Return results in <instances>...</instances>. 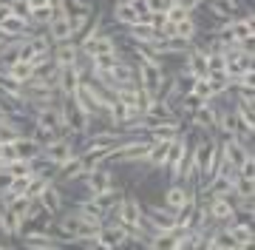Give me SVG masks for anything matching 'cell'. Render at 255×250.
Listing matches in <instances>:
<instances>
[{"mask_svg":"<svg viewBox=\"0 0 255 250\" xmlns=\"http://www.w3.org/2000/svg\"><path fill=\"white\" fill-rule=\"evenodd\" d=\"M136 83L142 91H147L150 97H162L164 91V71L159 60H139L136 65Z\"/></svg>","mask_w":255,"mask_h":250,"instance_id":"1","label":"cell"},{"mask_svg":"<svg viewBox=\"0 0 255 250\" xmlns=\"http://www.w3.org/2000/svg\"><path fill=\"white\" fill-rule=\"evenodd\" d=\"M60 108H63V122H65V134L68 137H85L91 131V117L82 111L71 97L60 102Z\"/></svg>","mask_w":255,"mask_h":250,"instance_id":"2","label":"cell"},{"mask_svg":"<svg viewBox=\"0 0 255 250\" xmlns=\"http://www.w3.org/2000/svg\"><path fill=\"white\" fill-rule=\"evenodd\" d=\"M34 128H40L46 137H60V134H65L63 108L60 105H40V108H34Z\"/></svg>","mask_w":255,"mask_h":250,"instance_id":"3","label":"cell"},{"mask_svg":"<svg viewBox=\"0 0 255 250\" xmlns=\"http://www.w3.org/2000/svg\"><path fill=\"white\" fill-rule=\"evenodd\" d=\"M219 154H221V159H224L230 168H236L238 171L247 159L253 157V148H250L247 142H241L238 137H224L219 142Z\"/></svg>","mask_w":255,"mask_h":250,"instance_id":"4","label":"cell"},{"mask_svg":"<svg viewBox=\"0 0 255 250\" xmlns=\"http://www.w3.org/2000/svg\"><path fill=\"white\" fill-rule=\"evenodd\" d=\"M20 242H23L26 250H63L65 248L63 242L48 231H23L20 233Z\"/></svg>","mask_w":255,"mask_h":250,"instance_id":"5","label":"cell"},{"mask_svg":"<svg viewBox=\"0 0 255 250\" xmlns=\"http://www.w3.org/2000/svg\"><path fill=\"white\" fill-rule=\"evenodd\" d=\"M46 28H48V40H51V43H65V40H74V26H71V14H68V9L54 11Z\"/></svg>","mask_w":255,"mask_h":250,"instance_id":"6","label":"cell"},{"mask_svg":"<svg viewBox=\"0 0 255 250\" xmlns=\"http://www.w3.org/2000/svg\"><path fill=\"white\" fill-rule=\"evenodd\" d=\"M82 185H85V191H88V196H97L102 194V191H108L111 185H114V174H111L105 165H94L85 171V176H82Z\"/></svg>","mask_w":255,"mask_h":250,"instance_id":"7","label":"cell"},{"mask_svg":"<svg viewBox=\"0 0 255 250\" xmlns=\"http://www.w3.org/2000/svg\"><path fill=\"white\" fill-rule=\"evenodd\" d=\"M142 213H145V208H142V202H139V196L125 194L122 202H119V208L114 211V216H117V222L122 225V228H128V225H139Z\"/></svg>","mask_w":255,"mask_h":250,"instance_id":"8","label":"cell"},{"mask_svg":"<svg viewBox=\"0 0 255 250\" xmlns=\"http://www.w3.org/2000/svg\"><path fill=\"white\" fill-rule=\"evenodd\" d=\"M82 65H63L60 68V77H57V91H60V97L63 100H68V97H74L77 94V88H80L82 83Z\"/></svg>","mask_w":255,"mask_h":250,"instance_id":"9","label":"cell"},{"mask_svg":"<svg viewBox=\"0 0 255 250\" xmlns=\"http://www.w3.org/2000/svg\"><path fill=\"white\" fill-rule=\"evenodd\" d=\"M71 154H74L71 137H51L48 142H43V154H40V157L48 159V162H54V165H60V162L68 159Z\"/></svg>","mask_w":255,"mask_h":250,"instance_id":"10","label":"cell"},{"mask_svg":"<svg viewBox=\"0 0 255 250\" xmlns=\"http://www.w3.org/2000/svg\"><path fill=\"white\" fill-rule=\"evenodd\" d=\"M80 51H82V57H97V54H119L117 51V37L114 34H97V37H91V40H85V43H80Z\"/></svg>","mask_w":255,"mask_h":250,"instance_id":"11","label":"cell"},{"mask_svg":"<svg viewBox=\"0 0 255 250\" xmlns=\"http://www.w3.org/2000/svg\"><path fill=\"white\" fill-rule=\"evenodd\" d=\"M88 171V162L82 154H71L68 159H63L60 165H57V176L54 179H65V182H80L82 176Z\"/></svg>","mask_w":255,"mask_h":250,"instance_id":"12","label":"cell"},{"mask_svg":"<svg viewBox=\"0 0 255 250\" xmlns=\"http://www.w3.org/2000/svg\"><path fill=\"white\" fill-rule=\"evenodd\" d=\"M51 60L57 63V68H63V65H77V63L82 60L80 43H77V40H65V43H54V46H51Z\"/></svg>","mask_w":255,"mask_h":250,"instance_id":"13","label":"cell"},{"mask_svg":"<svg viewBox=\"0 0 255 250\" xmlns=\"http://www.w3.org/2000/svg\"><path fill=\"white\" fill-rule=\"evenodd\" d=\"M125 34L133 40L136 46H153V43H162V34H159L150 23H145V20H139V23H133V26H128Z\"/></svg>","mask_w":255,"mask_h":250,"instance_id":"14","label":"cell"},{"mask_svg":"<svg viewBox=\"0 0 255 250\" xmlns=\"http://www.w3.org/2000/svg\"><path fill=\"white\" fill-rule=\"evenodd\" d=\"M11 145H14V154L17 159H26V162H34L40 154H43V142L34 137H28V134H20V137L11 139Z\"/></svg>","mask_w":255,"mask_h":250,"instance_id":"15","label":"cell"},{"mask_svg":"<svg viewBox=\"0 0 255 250\" xmlns=\"http://www.w3.org/2000/svg\"><path fill=\"white\" fill-rule=\"evenodd\" d=\"M167 120H176V108L167 100H162V97H153L150 105L145 108V125H150V122H167Z\"/></svg>","mask_w":255,"mask_h":250,"instance_id":"16","label":"cell"},{"mask_svg":"<svg viewBox=\"0 0 255 250\" xmlns=\"http://www.w3.org/2000/svg\"><path fill=\"white\" fill-rule=\"evenodd\" d=\"M40 208L48 213V216H60L63 213V208H65V196H63V191L57 188V182H51V185L40 194Z\"/></svg>","mask_w":255,"mask_h":250,"instance_id":"17","label":"cell"},{"mask_svg":"<svg viewBox=\"0 0 255 250\" xmlns=\"http://www.w3.org/2000/svg\"><path fill=\"white\" fill-rule=\"evenodd\" d=\"M97 239L105 242L108 248H119V245H125V242H128V231L117 222V219H114V222H108V219H105V222H102V228H100V233H97Z\"/></svg>","mask_w":255,"mask_h":250,"instance_id":"18","label":"cell"},{"mask_svg":"<svg viewBox=\"0 0 255 250\" xmlns=\"http://www.w3.org/2000/svg\"><path fill=\"white\" fill-rule=\"evenodd\" d=\"M0 77H6V80H11L14 85L23 88V85L34 77V63H17V60H14V63H9L3 71H0Z\"/></svg>","mask_w":255,"mask_h":250,"instance_id":"19","label":"cell"},{"mask_svg":"<svg viewBox=\"0 0 255 250\" xmlns=\"http://www.w3.org/2000/svg\"><path fill=\"white\" fill-rule=\"evenodd\" d=\"M170 145H173V139H150V148H147L145 162H147L150 168H164V165H167Z\"/></svg>","mask_w":255,"mask_h":250,"instance_id":"20","label":"cell"},{"mask_svg":"<svg viewBox=\"0 0 255 250\" xmlns=\"http://www.w3.org/2000/svg\"><path fill=\"white\" fill-rule=\"evenodd\" d=\"M122 196H125V191H122V188L111 185L108 191H102V194H97V196H88V199H94V205H100L102 211H105V216H111V213L119 208Z\"/></svg>","mask_w":255,"mask_h":250,"instance_id":"21","label":"cell"},{"mask_svg":"<svg viewBox=\"0 0 255 250\" xmlns=\"http://www.w3.org/2000/svg\"><path fill=\"white\" fill-rule=\"evenodd\" d=\"M196 194V191H190V188H184L182 182H176V185L167 188V194H164V208H170V211H179L190 196Z\"/></svg>","mask_w":255,"mask_h":250,"instance_id":"22","label":"cell"},{"mask_svg":"<svg viewBox=\"0 0 255 250\" xmlns=\"http://www.w3.org/2000/svg\"><path fill=\"white\" fill-rule=\"evenodd\" d=\"M230 233H233V239L238 245H253V219H233L230 225H224Z\"/></svg>","mask_w":255,"mask_h":250,"instance_id":"23","label":"cell"},{"mask_svg":"<svg viewBox=\"0 0 255 250\" xmlns=\"http://www.w3.org/2000/svg\"><path fill=\"white\" fill-rule=\"evenodd\" d=\"M74 213H80L82 219H91V222H100V225L108 219L100 205H94V199H82V202H77V211Z\"/></svg>","mask_w":255,"mask_h":250,"instance_id":"24","label":"cell"},{"mask_svg":"<svg viewBox=\"0 0 255 250\" xmlns=\"http://www.w3.org/2000/svg\"><path fill=\"white\" fill-rule=\"evenodd\" d=\"M114 23L128 28V26H133V23H139V14L130 9V3H114Z\"/></svg>","mask_w":255,"mask_h":250,"instance_id":"25","label":"cell"},{"mask_svg":"<svg viewBox=\"0 0 255 250\" xmlns=\"http://www.w3.org/2000/svg\"><path fill=\"white\" fill-rule=\"evenodd\" d=\"M196 34H199V23L193 20V14L190 17H184V20H179L176 23V28H173V37H179V40H196Z\"/></svg>","mask_w":255,"mask_h":250,"instance_id":"26","label":"cell"},{"mask_svg":"<svg viewBox=\"0 0 255 250\" xmlns=\"http://www.w3.org/2000/svg\"><path fill=\"white\" fill-rule=\"evenodd\" d=\"M233 111H236L238 122H241V128H244V131H250V134H253V125H255V114H253V105H250V102H238V100H236V108H233Z\"/></svg>","mask_w":255,"mask_h":250,"instance_id":"27","label":"cell"},{"mask_svg":"<svg viewBox=\"0 0 255 250\" xmlns=\"http://www.w3.org/2000/svg\"><path fill=\"white\" fill-rule=\"evenodd\" d=\"M187 91H193L196 97H201L204 102L216 100V94H213V88H210L207 77H196V80H190V88H187Z\"/></svg>","mask_w":255,"mask_h":250,"instance_id":"28","label":"cell"},{"mask_svg":"<svg viewBox=\"0 0 255 250\" xmlns=\"http://www.w3.org/2000/svg\"><path fill=\"white\" fill-rule=\"evenodd\" d=\"M119 60V54H97L91 57V71H111V65Z\"/></svg>","mask_w":255,"mask_h":250,"instance_id":"29","label":"cell"},{"mask_svg":"<svg viewBox=\"0 0 255 250\" xmlns=\"http://www.w3.org/2000/svg\"><path fill=\"white\" fill-rule=\"evenodd\" d=\"M184 17H190V11L184 9V6H179L176 0L164 9V20H167V23H179V20H184Z\"/></svg>","mask_w":255,"mask_h":250,"instance_id":"30","label":"cell"},{"mask_svg":"<svg viewBox=\"0 0 255 250\" xmlns=\"http://www.w3.org/2000/svg\"><path fill=\"white\" fill-rule=\"evenodd\" d=\"M6 171H9L11 176H28L31 171H34V162H26V159H14V162H9V165H6Z\"/></svg>","mask_w":255,"mask_h":250,"instance_id":"31","label":"cell"},{"mask_svg":"<svg viewBox=\"0 0 255 250\" xmlns=\"http://www.w3.org/2000/svg\"><path fill=\"white\" fill-rule=\"evenodd\" d=\"M207 6H210V11L216 14V17L221 20V23H227V20H233V11L224 6V3H219V0H207Z\"/></svg>","mask_w":255,"mask_h":250,"instance_id":"32","label":"cell"},{"mask_svg":"<svg viewBox=\"0 0 255 250\" xmlns=\"http://www.w3.org/2000/svg\"><path fill=\"white\" fill-rule=\"evenodd\" d=\"M14 159H17L14 145H11V142H3V145H0V162H3V165H9V162H14Z\"/></svg>","mask_w":255,"mask_h":250,"instance_id":"33","label":"cell"},{"mask_svg":"<svg viewBox=\"0 0 255 250\" xmlns=\"http://www.w3.org/2000/svg\"><path fill=\"white\" fill-rule=\"evenodd\" d=\"M11 179H14V176H11L9 171H6V168H0V196H6V194H9Z\"/></svg>","mask_w":255,"mask_h":250,"instance_id":"34","label":"cell"},{"mask_svg":"<svg viewBox=\"0 0 255 250\" xmlns=\"http://www.w3.org/2000/svg\"><path fill=\"white\" fill-rule=\"evenodd\" d=\"M128 3H130V9L139 14V20L145 17V14H150V9H147V0H128Z\"/></svg>","mask_w":255,"mask_h":250,"instance_id":"35","label":"cell"},{"mask_svg":"<svg viewBox=\"0 0 255 250\" xmlns=\"http://www.w3.org/2000/svg\"><path fill=\"white\" fill-rule=\"evenodd\" d=\"M170 3H173V0H147V9L156 11V14H164V9H167Z\"/></svg>","mask_w":255,"mask_h":250,"instance_id":"36","label":"cell"},{"mask_svg":"<svg viewBox=\"0 0 255 250\" xmlns=\"http://www.w3.org/2000/svg\"><path fill=\"white\" fill-rule=\"evenodd\" d=\"M23 3H26V14L28 11H40V9H51L48 0H23Z\"/></svg>","mask_w":255,"mask_h":250,"instance_id":"37","label":"cell"},{"mask_svg":"<svg viewBox=\"0 0 255 250\" xmlns=\"http://www.w3.org/2000/svg\"><path fill=\"white\" fill-rule=\"evenodd\" d=\"M9 14H14V6H11L9 0H0V23L9 17Z\"/></svg>","mask_w":255,"mask_h":250,"instance_id":"38","label":"cell"},{"mask_svg":"<svg viewBox=\"0 0 255 250\" xmlns=\"http://www.w3.org/2000/svg\"><path fill=\"white\" fill-rule=\"evenodd\" d=\"M176 3H179V6H184V9L190 11V14L199 9V6H204V0H176Z\"/></svg>","mask_w":255,"mask_h":250,"instance_id":"39","label":"cell"},{"mask_svg":"<svg viewBox=\"0 0 255 250\" xmlns=\"http://www.w3.org/2000/svg\"><path fill=\"white\" fill-rule=\"evenodd\" d=\"M88 250H114V248H108V245L100 242V239H91V242H88Z\"/></svg>","mask_w":255,"mask_h":250,"instance_id":"40","label":"cell"},{"mask_svg":"<svg viewBox=\"0 0 255 250\" xmlns=\"http://www.w3.org/2000/svg\"><path fill=\"white\" fill-rule=\"evenodd\" d=\"M48 6L54 11H60V9H65V0H48Z\"/></svg>","mask_w":255,"mask_h":250,"instance_id":"41","label":"cell"},{"mask_svg":"<svg viewBox=\"0 0 255 250\" xmlns=\"http://www.w3.org/2000/svg\"><path fill=\"white\" fill-rule=\"evenodd\" d=\"M0 250H9V248H6V245H0Z\"/></svg>","mask_w":255,"mask_h":250,"instance_id":"42","label":"cell"}]
</instances>
